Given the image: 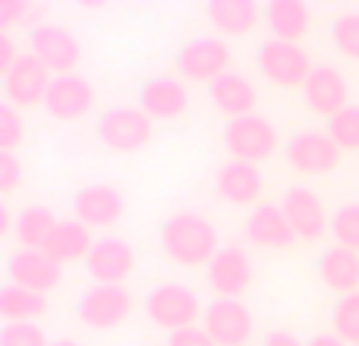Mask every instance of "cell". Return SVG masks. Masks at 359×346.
I'll use <instances>...</instances> for the list:
<instances>
[{
  "instance_id": "obj_1",
  "label": "cell",
  "mask_w": 359,
  "mask_h": 346,
  "mask_svg": "<svg viewBox=\"0 0 359 346\" xmlns=\"http://www.w3.org/2000/svg\"><path fill=\"white\" fill-rule=\"evenodd\" d=\"M161 252L180 268H208V261L221 252L215 223L198 211H177L158 230Z\"/></svg>"
},
{
  "instance_id": "obj_2",
  "label": "cell",
  "mask_w": 359,
  "mask_h": 346,
  "mask_svg": "<svg viewBox=\"0 0 359 346\" xmlns=\"http://www.w3.org/2000/svg\"><path fill=\"white\" fill-rule=\"evenodd\" d=\"M142 312L151 324L164 328L168 334L174 331H186V328H196L198 318L205 315L202 309V299L192 286L186 284H158L145 293L142 299Z\"/></svg>"
},
{
  "instance_id": "obj_3",
  "label": "cell",
  "mask_w": 359,
  "mask_h": 346,
  "mask_svg": "<svg viewBox=\"0 0 359 346\" xmlns=\"http://www.w3.org/2000/svg\"><path fill=\"white\" fill-rule=\"evenodd\" d=\"M95 136L104 148L117 151V155H133L151 142V117L139 104L107 107L95 123Z\"/></svg>"
},
{
  "instance_id": "obj_4",
  "label": "cell",
  "mask_w": 359,
  "mask_h": 346,
  "mask_svg": "<svg viewBox=\"0 0 359 346\" xmlns=\"http://www.w3.org/2000/svg\"><path fill=\"white\" fill-rule=\"evenodd\" d=\"M221 142L227 148L230 161H249L259 164L278 151V126L262 113H249V117L227 120L221 132Z\"/></svg>"
},
{
  "instance_id": "obj_5",
  "label": "cell",
  "mask_w": 359,
  "mask_h": 346,
  "mask_svg": "<svg viewBox=\"0 0 359 346\" xmlns=\"http://www.w3.org/2000/svg\"><path fill=\"white\" fill-rule=\"evenodd\" d=\"M255 69L265 76L271 85L280 88H303L312 73V60L297 41H280L268 38L255 50Z\"/></svg>"
},
{
  "instance_id": "obj_6",
  "label": "cell",
  "mask_w": 359,
  "mask_h": 346,
  "mask_svg": "<svg viewBox=\"0 0 359 346\" xmlns=\"http://www.w3.org/2000/svg\"><path fill=\"white\" fill-rule=\"evenodd\" d=\"M133 293L123 284H92L76 303V318L92 331H114L130 318Z\"/></svg>"
},
{
  "instance_id": "obj_7",
  "label": "cell",
  "mask_w": 359,
  "mask_h": 346,
  "mask_svg": "<svg viewBox=\"0 0 359 346\" xmlns=\"http://www.w3.org/2000/svg\"><path fill=\"white\" fill-rule=\"evenodd\" d=\"M344 151L328 136V130H299L287 139L284 158L299 177H325L341 164Z\"/></svg>"
},
{
  "instance_id": "obj_8",
  "label": "cell",
  "mask_w": 359,
  "mask_h": 346,
  "mask_svg": "<svg viewBox=\"0 0 359 346\" xmlns=\"http://www.w3.org/2000/svg\"><path fill=\"white\" fill-rule=\"evenodd\" d=\"M29 50L50 69L54 76H69L76 73L82 57V44L67 25L54 22H38L29 32Z\"/></svg>"
},
{
  "instance_id": "obj_9",
  "label": "cell",
  "mask_w": 359,
  "mask_h": 346,
  "mask_svg": "<svg viewBox=\"0 0 359 346\" xmlns=\"http://www.w3.org/2000/svg\"><path fill=\"white\" fill-rule=\"evenodd\" d=\"M230 69V48L217 35H196L177 50V73L192 82H215Z\"/></svg>"
},
{
  "instance_id": "obj_10",
  "label": "cell",
  "mask_w": 359,
  "mask_h": 346,
  "mask_svg": "<svg viewBox=\"0 0 359 346\" xmlns=\"http://www.w3.org/2000/svg\"><path fill=\"white\" fill-rule=\"evenodd\" d=\"M252 312L243 299H221L215 296L205 305L202 328L217 346H246L252 337Z\"/></svg>"
},
{
  "instance_id": "obj_11",
  "label": "cell",
  "mask_w": 359,
  "mask_h": 346,
  "mask_svg": "<svg viewBox=\"0 0 359 346\" xmlns=\"http://www.w3.org/2000/svg\"><path fill=\"white\" fill-rule=\"evenodd\" d=\"M54 82L50 69L38 60L32 50L19 54V60L13 63V69L4 76V95L13 107H38L48 98V88Z\"/></svg>"
},
{
  "instance_id": "obj_12",
  "label": "cell",
  "mask_w": 359,
  "mask_h": 346,
  "mask_svg": "<svg viewBox=\"0 0 359 346\" xmlns=\"http://www.w3.org/2000/svg\"><path fill=\"white\" fill-rule=\"evenodd\" d=\"M278 205L284 208L287 221L297 230L299 240L316 242L331 230V217H328V211H325V202L309 186H290V189H284Z\"/></svg>"
},
{
  "instance_id": "obj_13",
  "label": "cell",
  "mask_w": 359,
  "mask_h": 346,
  "mask_svg": "<svg viewBox=\"0 0 359 346\" xmlns=\"http://www.w3.org/2000/svg\"><path fill=\"white\" fill-rule=\"evenodd\" d=\"M252 258L240 246H221L205 268V280L221 299H240L252 286Z\"/></svg>"
},
{
  "instance_id": "obj_14",
  "label": "cell",
  "mask_w": 359,
  "mask_h": 346,
  "mask_svg": "<svg viewBox=\"0 0 359 346\" xmlns=\"http://www.w3.org/2000/svg\"><path fill=\"white\" fill-rule=\"evenodd\" d=\"M303 101L312 113L331 120V117H337L344 107H350V85L337 67L316 63L303 85Z\"/></svg>"
},
{
  "instance_id": "obj_15",
  "label": "cell",
  "mask_w": 359,
  "mask_h": 346,
  "mask_svg": "<svg viewBox=\"0 0 359 346\" xmlns=\"http://www.w3.org/2000/svg\"><path fill=\"white\" fill-rule=\"evenodd\" d=\"M41 107L48 111V117L60 120V123H76L95 107V85L79 73L54 76Z\"/></svg>"
},
{
  "instance_id": "obj_16",
  "label": "cell",
  "mask_w": 359,
  "mask_h": 346,
  "mask_svg": "<svg viewBox=\"0 0 359 346\" xmlns=\"http://www.w3.org/2000/svg\"><path fill=\"white\" fill-rule=\"evenodd\" d=\"M243 236L255 249H290L299 240L290 227L284 208L274 202H259L243 221Z\"/></svg>"
},
{
  "instance_id": "obj_17",
  "label": "cell",
  "mask_w": 359,
  "mask_h": 346,
  "mask_svg": "<svg viewBox=\"0 0 359 346\" xmlns=\"http://www.w3.org/2000/svg\"><path fill=\"white\" fill-rule=\"evenodd\" d=\"M73 214L86 227H114L126 211V198L111 183H88L73 195Z\"/></svg>"
},
{
  "instance_id": "obj_18",
  "label": "cell",
  "mask_w": 359,
  "mask_h": 346,
  "mask_svg": "<svg viewBox=\"0 0 359 346\" xmlns=\"http://www.w3.org/2000/svg\"><path fill=\"white\" fill-rule=\"evenodd\" d=\"M6 277L10 284H19L25 290H35L48 296L50 290H57L63 280V265H57L48 252L41 249H19L6 261Z\"/></svg>"
},
{
  "instance_id": "obj_19",
  "label": "cell",
  "mask_w": 359,
  "mask_h": 346,
  "mask_svg": "<svg viewBox=\"0 0 359 346\" xmlns=\"http://www.w3.org/2000/svg\"><path fill=\"white\" fill-rule=\"evenodd\" d=\"M136 268V249L120 236H101L95 240L86 258V271L95 284H123Z\"/></svg>"
},
{
  "instance_id": "obj_20",
  "label": "cell",
  "mask_w": 359,
  "mask_h": 346,
  "mask_svg": "<svg viewBox=\"0 0 359 346\" xmlns=\"http://www.w3.org/2000/svg\"><path fill=\"white\" fill-rule=\"evenodd\" d=\"M262 189H265V179H262L259 164L249 161H224L215 170V195L227 205L236 208H246V205L259 202ZM255 208V205H252Z\"/></svg>"
},
{
  "instance_id": "obj_21",
  "label": "cell",
  "mask_w": 359,
  "mask_h": 346,
  "mask_svg": "<svg viewBox=\"0 0 359 346\" xmlns=\"http://www.w3.org/2000/svg\"><path fill=\"white\" fill-rule=\"evenodd\" d=\"M139 107L151 120H177L189 107V92L174 76H151L139 88Z\"/></svg>"
},
{
  "instance_id": "obj_22",
  "label": "cell",
  "mask_w": 359,
  "mask_h": 346,
  "mask_svg": "<svg viewBox=\"0 0 359 346\" xmlns=\"http://www.w3.org/2000/svg\"><path fill=\"white\" fill-rule=\"evenodd\" d=\"M208 101L215 104L217 113H224L227 120H236V117L255 113L259 92H255V85L243 73L227 69V73L217 76L215 82H208Z\"/></svg>"
},
{
  "instance_id": "obj_23",
  "label": "cell",
  "mask_w": 359,
  "mask_h": 346,
  "mask_svg": "<svg viewBox=\"0 0 359 346\" xmlns=\"http://www.w3.org/2000/svg\"><path fill=\"white\" fill-rule=\"evenodd\" d=\"M316 271L322 277V284L328 290H334L337 296H350L359 293V252L341 246H328L316 261Z\"/></svg>"
},
{
  "instance_id": "obj_24",
  "label": "cell",
  "mask_w": 359,
  "mask_h": 346,
  "mask_svg": "<svg viewBox=\"0 0 359 346\" xmlns=\"http://www.w3.org/2000/svg\"><path fill=\"white\" fill-rule=\"evenodd\" d=\"M262 19H265V25L271 29V38L299 44V38H303L312 25V10L303 0H268L265 10H262Z\"/></svg>"
},
{
  "instance_id": "obj_25",
  "label": "cell",
  "mask_w": 359,
  "mask_h": 346,
  "mask_svg": "<svg viewBox=\"0 0 359 346\" xmlns=\"http://www.w3.org/2000/svg\"><path fill=\"white\" fill-rule=\"evenodd\" d=\"M205 19L221 35H246L259 25L262 10L255 6V0H208Z\"/></svg>"
},
{
  "instance_id": "obj_26",
  "label": "cell",
  "mask_w": 359,
  "mask_h": 346,
  "mask_svg": "<svg viewBox=\"0 0 359 346\" xmlns=\"http://www.w3.org/2000/svg\"><path fill=\"white\" fill-rule=\"evenodd\" d=\"M48 312V296L35 290H25L19 284L0 286V318L6 324H35Z\"/></svg>"
},
{
  "instance_id": "obj_27",
  "label": "cell",
  "mask_w": 359,
  "mask_h": 346,
  "mask_svg": "<svg viewBox=\"0 0 359 346\" xmlns=\"http://www.w3.org/2000/svg\"><path fill=\"white\" fill-rule=\"evenodd\" d=\"M92 246H95V240H92V233H88V227L79 223L76 217H69V221L57 223V230L48 240L44 252H48L57 265H67V261H76V258H88Z\"/></svg>"
},
{
  "instance_id": "obj_28",
  "label": "cell",
  "mask_w": 359,
  "mask_h": 346,
  "mask_svg": "<svg viewBox=\"0 0 359 346\" xmlns=\"http://www.w3.org/2000/svg\"><path fill=\"white\" fill-rule=\"evenodd\" d=\"M57 217L50 208H44V205H29V208H22L16 214V227H13V236L19 240V249H41L48 246V240L54 236L57 230Z\"/></svg>"
},
{
  "instance_id": "obj_29",
  "label": "cell",
  "mask_w": 359,
  "mask_h": 346,
  "mask_svg": "<svg viewBox=\"0 0 359 346\" xmlns=\"http://www.w3.org/2000/svg\"><path fill=\"white\" fill-rule=\"evenodd\" d=\"M331 236L334 246L359 252V202H344L331 211Z\"/></svg>"
},
{
  "instance_id": "obj_30",
  "label": "cell",
  "mask_w": 359,
  "mask_h": 346,
  "mask_svg": "<svg viewBox=\"0 0 359 346\" xmlns=\"http://www.w3.org/2000/svg\"><path fill=\"white\" fill-rule=\"evenodd\" d=\"M331 44H334L337 54L359 60V10H344L331 19Z\"/></svg>"
},
{
  "instance_id": "obj_31",
  "label": "cell",
  "mask_w": 359,
  "mask_h": 346,
  "mask_svg": "<svg viewBox=\"0 0 359 346\" xmlns=\"http://www.w3.org/2000/svg\"><path fill=\"white\" fill-rule=\"evenodd\" d=\"M331 334H337L344 343L359 346V293L341 296L331 309Z\"/></svg>"
},
{
  "instance_id": "obj_32",
  "label": "cell",
  "mask_w": 359,
  "mask_h": 346,
  "mask_svg": "<svg viewBox=\"0 0 359 346\" xmlns=\"http://www.w3.org/2000/svg\"><path fill=\"white\" fill-rule=\"evenodd\" d=\"M328 136L341 151H359V104L344 107L337 117L328 120Z\"/></svg>"
},
{
  "instance_id": "obj_33",
  "label": "cell",
  "mask_w": 359,
  "mask_h": 346,
  "mask_svg": "<svg viewBox=\"0 0 359 346\" xmlns=\"http://www.w3.org/2000/svg\"><path fill=\"white\" fill-rule=\"evenodd\" d=\"M25 139V120L19 113V107H13L10 101L0 104V151H10L16 155L19 142Z\"/></svg>"
},
{
  "instance_id": "obj_34",
  "label": "cell",
  "mask_w": 359,
  "mask_h": 346,
  "mask_svg": "<svg viewBox=\"0 0 359 346\" xmlns=\"http://www.w3.org/2000/svg\"><path fill=\"white\" fill-rule=\"evenodd\" d=\"M0 346H50L38 324H4Z\"/></svg>"
},
{
  "instance_id": "obj_35",
  "label": "cell",
  "mask_w": 359,
  "mask_h": 346,
  "mask_svg": "<svg viewBox=\"0 0 359 346\" xmlns=\"http://www.w3.org/2000/svg\"><path fill=\"white\" fill-rule=\"evenodd\" d=\"M19 183H22V164H19V158L10 155V151H0V192L10 195Z\"/></svg>"
},
{
  "instance_id": "obj_36",
  "label": "cell",
  "mask_w": 359,
  "mask_h": 346,
  "mask_svg": "<svg viewBox=\"0 0 359 346\" xmlns=\"http://www.w3.org/2000/svg\"><path fill=\"white\" fill-rule=\"evenodd\" d=\"M164 346H217V343L211 340L205 328H186V331H174V334H168V343Z\"/></svg>"
},
{
  "instance_id": "obj_37",
  "label": "cell",
  "mask_w": 359,
  "mask_h": 346,
  "mask_svg": "<svg viewBox=\"0 0 359 346\" xmlns=\"http://www.w3.org/2000/svg\"><path fill=\"white\" fill-rule=\"evenodd\" d=\"M25 16H29V4H22V0H0V25L4 29L22 22Z\"/></svg>"
},
{
  "instance_id": "obj_38",
  "label": "cell",
  "mask_w": 359,
  "mask_h": 346,
  "mask_svg": "<svg viewBox=\"0 0 359 346\" xmlns=\"http://www.w3.org/2000/svg\"><path fill=\"white\" fill-rule=\"evenodd\" d=\"M16 60H19V54H16V44H13V38L6 35V32H0V76L10 73Z\"/></svg>"
},
{
  "instance_id": "obj_39",
  "label": "cell",
  "mask_w": 359,
  "mask_h": 346,
  "mask_svg": "<svg viewBox=\"0 0 359 346\" xmlns=\"http://www.w3.org/2000/svg\"><path fill=\"white\" fill-rule=\"evenodd\" d=\"M262 346H306V343L299 337H293L290 331H271V334H265Z\"/></svg>"
},
{
  "instance_id": "obj_40",
  "label": "cell",
  "mask_w": 359,
  "mask_h": 346,
  "mask_svg": "<svg viewBox=\"0 0 359 346\" xmlns=\"http://www.w3.org/2000/svg\"><path fill=\"white\" fill-rule=\"evenodd\" d=\"M306 346H350V343H344L337 334H312Z\"/></svg>"
},
{
  "instance_id": "obj_41",
  "label": "cell",
  "mask_w": 359,
  "mask_h": 346,
  "mask_svg": "<svg viewBox=\"0 0 359 346\" xmlns=\"http://www.w3.org/2000/svg\"><path fill=\"white\" fill-rule=\"evenodd\" d=\"M16 227V217H13L10 205H0V233H13Z\"/></svg>"
},
{
  "instance_id": "obj_42",
  "label": "cell",
  "mask_w": 359,
  "mask_h": 346,
  "mask_svg": "<svg viewBox=\"0 0 359 346\" xmlns=\"http://www.w3.org/2000/svg\"><path fill=\"white\" fill-rule=\"evenodd\" d=\"M50 346H82V343H76V340H67V337H63V340H54Z\"/></svg>"
}]
</instances>
